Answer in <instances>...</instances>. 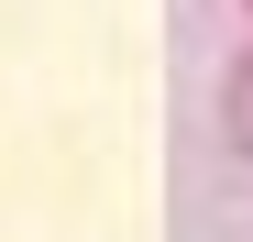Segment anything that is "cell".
I'll list each match as a JSON object with an SVG mask.
<instances>
[{
    "label": "cell",
    "instance_id": "7a4b0ae2",
    "mask_svg": "<svg viewBox=\"0 0 253 242\" xmlns=\"http://www.w3.org/2000/svg\"><path fill=\"white\" fill-rule=\"evenodd\" d=\"M242 11H253V0H242Z\"/></svg>",
    "mask_w": 253,
    "mask_h": 242
},
{
    "label": "cell",
    "instance_id": "6da1fadb",
    "mask_svg": "<svg viewBox=\"0 0 253 242\" xmlns=\"http://www.w3.org/2000/svg\"><path fill=\"white\" fill-rule=\"evenodd\" d=\"M220 143H231L242 165H253V44L220 66Z\"/></svg>",
    "mask_w": 253,
    "mask_h": 242
}]
</instances>
